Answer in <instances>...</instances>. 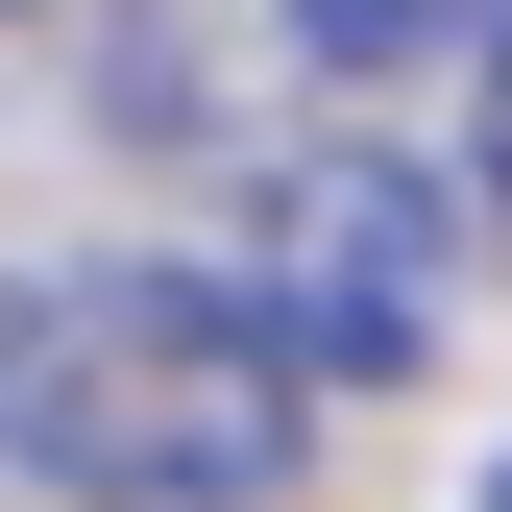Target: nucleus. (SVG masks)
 Segmentation results:
<instances>
[{"mask_svg":"<svg viewBox=\"0 0 512 512\" xmlns=\"http://www.w3.org/2000/svg\"><path fill=\"white\" fill-rule=\"evenodd\" d=\"M269 342L317 366V391H415L439 366V317H464V196H439L415 147H293L269 196H244V269H220Z\"/></svg>","mask_w":512,"mask_h":512,"instance_id":"f03ea898","label":"nucleus"},{"mask_svg":"<svg viewBox=\"0 0 512 512\" xmlns=\"http://www.w3.org/2000/svg\"><path fill=\"white\" fill-rule=\"evenodd\" d=\"M488 171H512V0H488Z\"/></svg>","mask_w":512,"mask_h":512,"instance_id":"20e7f679","label":"nucleus"},{"mask_svg":"<svg viewBox=\"0 0 512 512\" xmlns=\"http://www.w3.org/2000/svg\"><path fill=\"white\" fill-rule=\"evenodd\" d=\"M0 25H25V0H0Z\"/></svg>","mask_w":512,"mask_h":512,"instance_id":"423d86ee","label":"nucleus"},{"mask_svg":"<svg viewBox=\"0 0 512 512\" xmlns=\"http://www.w3.org/2000/svg\"><path fill=\"white\" fill-rule=\"evenodd\" d=\"M293 415H317V366L220 269H49V293H0V439L74 512H269Z\"/></svg>","mask_w":512,"mask_h":512,"instance_id":"f257e3e1","label":"nucleus"},{"mask_svg":"<svg viewBox=\"0 0 512 512\" xmlns=\"http://www.w3.org/2000/svg\"><path fill=\"white\" fill-rule=\"evenodd\" d=\"M464 25H488V0H293V49H317V74H366V98H391V74H439Z\"/></svg>","mask_w":512,"mask_h":512,"instance_id":"7ed1b4c3","label":"nucleus"},{"mask_svg":"<svg viewBox=\"0 0 512 512\" xmlns=\"http://www.w3.org/2000/svg\"><path fill=\"white\" fill-rule=\"evenodd\" d=\"M488 512H512V464H488Z\"/></svg>","mask_w":512,"mask_h":512,"instance_id":"39448f33","label":"nucleus"}]
</instances>
